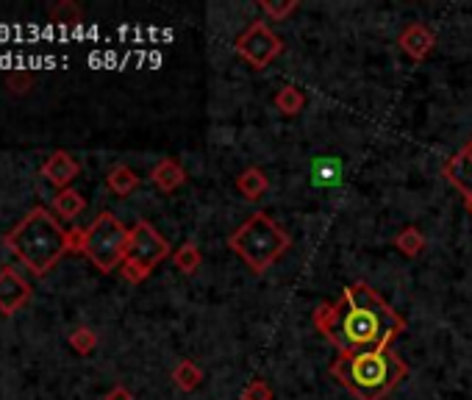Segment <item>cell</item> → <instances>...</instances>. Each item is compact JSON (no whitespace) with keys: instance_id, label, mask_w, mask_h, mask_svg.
Wrapping results in <instances>:
<instances>
[{"instance_id":"obj_13","label":"cell","mask_w":472,"mask_h":400,"mask_svg":"<svg viewBox=\"0 0 472 400\" xmlns=\"http://www.w3.org/2000/svg\"><path fill=\"white\" fill-rule=\"evenodd\" d=\"M236 190L239 195H245L247 200H259L267 190H270V178L262 167H247L239 172L236 178Z\"/></svg>"},{"instance_id":"obj_23","label":"cell","mask_w":472,"mask_h":400,"mask_svg":"<svg viewBox=\"0 0 472 400\" xmlns=\"http://www.w3.org/2000/svg\"><path fill=\"white\" fill-rule=\"evenodd\" d=\"M69 348L76 353H81V356H89L97 348V334L92 329H87V325H81V329H76L69 334Z\"/></svg>"},{"instance_id":"obj_19","label":"cell","mask_w":472,"mask_h":400,"mask_svg":"<svg viewBox=\"0 0 472 400\" xmlns=\"http://www.w3.org/2000/svg\"><path fill=\"white\" fill-rule=\"evenodd\" d=\"M172 265L184 273V275H195L203 265V253L195 242H184L175 253H172Z\"/></svg>"},{"instance_id":"obj_18","label":"cell","mask_w":472,"mask_h":400,"mask_svg":"<svg viewBox=\"0 0 472 400\" xmlns=\"http://www.w3.org/2000/svg\"><path fill=\"white\" fill-rule=\"evenodd\" d=\"M172 381L178 389H184V392H195L200 384H203V370L195 365L192 358H184V361H178L175 370H172Z\"/></svg>"},{"instance_id":"obj_8","label":"cell","mask_w":472,"mask_h":400,"mask_svg":"<svg viewBox=\"0 0 472 400\" xmlns=\"http://www.w3.org/2000/svg\"><path fill=\"white\" fill-rule=\"evenodd\" d=\"M31 298H33V289L23 278V273H17L14 267L0 270V314L4 317L17 314L23 306L31 303Z\"/></svg>"},{"instance_id":"obj_1","label":"cell","mask_w":472,"mask_h":400,"mask_svg":"<svg viewBox=\"0 0 472 400\" xmlns=\"http://www.w3.org/2000/svg\"><path fill=\"white\" fill-rule=\"evenodd\" d=\"M314 325L342 356H358L386 350V345L406 329V320L365 281H358L345 289L337 303H319Z\"/></svg>"},{"instance_id":"obj_27","label":"cell","mask_w":472,"mask_h":400,"mask_svg":"<svg viewBox=\"0 0 472 400\" xmlns=\"http://www.w3.org/2000/svg\"><path fill=\"white\" fill-rule=\"evenodd\" d=\"M103 400H134V392L128 386L117 384V386H112V389L103 395Z\"/></svg>"},{"instance_id":"obj_22","label":"cell","mask_w":472,"mask_h":400,"mask_svg":"<svg viewBox=\"0 0 472 400\" xmlns=\"http://www.w3.org/2000/svg\"><path fill=\"white\" fill-rule=\"evenodd\" d=\"M33 84H36V79H33V72H28V70H12V72H6V89L12 92V95H28L31 89H33Z\"/></svg>"},{"instance_id":"obj_9","label":"cell","mask_w":472,"mask_h":400,"mask_svg":"<svg viewBox=\"0 0 472 400\" xmlns=\"http://www.w3.org/2000/svg\"><path fill=\"white\" fill-rule=\"evenodd\" d=\"M445 178L461 192L469 214H472V142H467L464 148L445 164Z\"/></svg>"},{"instance_id":"obj_15","label":"cell","mask_w":472,"mask_h":400,"mask_svg":"<svg viewBox=\"0 0 472 400\" xmlns=\"http://www.w3.org/2000/svg\"><path fill=\"white\" fill-rule=\"evenodd\" d=\"M87 209V200L81 192H76L72 187L67 190H59L56 198H53V211L61 217V220H76V217Z\"/></svg>"},{"instance_id":"obj_26","label":"cell","mask_w":472,"mask_h":400,"mask_svg":"<svg viewBox=\"0 0 472 400\" xmlns=\"http://www.w3.org/2000/svg\"><path fill=\"white\" fill-rule=\"evenodd\" d=\"M84 237H87V228H69V231H67L69 253H81V250H84Z\"/></svg>"},{"instance_id":"obj_12","label":"cell","mask_w":472,"mask_h":400,"mask_svg":"<svg viewBox=\"0 0 472 400\" xmlns=\"http://www.w3.org/2000/svg\"><path fill=\"white\" fill-rule=\"evenodd\" d=\"M151 181H153V187L162 190V192H175V190L184 187L187 170L180 167L175 159H162V162L151 170Z\"/></svg>"},{"instance_id":"obj_16","label":"cell","mask_w":472,"mask_h":400,"mask_svg":"<svg viewBox=\"0 0 472 400\" xmlns=\"http://www.w3.org/2000/svg\"><path fill=\"white\" fill-rule=\"evenodd\" d=\"M311 181L317 187H337L342 181V164L331 156H322L311 164Z\"/></svg>"},{"instance_id":"obj_20","label":"cell","mask_w":472,"mask_h":400,"mask_svg":"<svg viewBox=\"0 0 472 400\" xmlns=\"http://www.w3.org/2000/svg\"><path fill=\"white\" fill-rule=\"evenodd\" d=\"M394 247L401 250L403 256L417 259L420 253L425 250V237H422V231H420L417 226H409V228H403L401 234L394 237Z\"/></svg>"},{"instance_id":"obj_21","label":"cell","mask_w":472,"mask_h":400,"mask_svg":"<svg viewBox=\"0 0 472 400\" xmlns=\"http://www.w3.org/2000/svg\"><path fill=\"white\" fill-rule=\"evenodd\" d=\"M81 20H84V9L76 0H59L51 9V23H56V25H79Z\"/></svg>"},{"instance_id":"obj_25","label":"cell","mask_w":472,"mask_h":400,"mask_svg":"<svg viewBox=\"0 0 472 400\" xmlns=\"http://www.w3.org/2000/svg\"><path fill=\"white\" fill-rule=\"evenodd\" d=\"M242 400H273V389L267 381L256 378V381L247 384V389L242 392Z\"/></svg>"},{"instance_id":"obj_10","label":"cell","mask_w":472,"mask_h":400,"mask_svg":"<svg viewBox=\"0 0 472 400\" xmlns=\"http://www.w3.org/2000/svg\"><path fill=\"white\" fill-rule=\"evenodd\" d=\"M79 175H81V164L76 162V156H72L69 151H53L42 164V178L51 181L56 192L67 190Z\"/></svg>"},{"instance_id":"obj_4","label":"cell","mask_w":472,"mask_h":400,"mask_svg":"<svg viewBox=\"0 0 472 400\" xmlns=\"http://www.w3.org/2000/svg\"><path fill=\"white\" fill-rule=\"evenodd\" d=\"M228 245H231V250L236 253V256L250 267V273L262 275L289 250V237L270 214L256 211L231 234Z\"/></svg>"},{"instance_id":"obj_17","label":"cell","mask_w":472,"mask_h":400,"mask_svg":"<svg viewBox=\"0 0 472 400\" xmlns=\"http://www.w3.org/2000/svg\"><path fill=\"white\" fill-rule=\"evenodd\" d=\"M273 103H275V108H278L281 115L295 117V115H301L303 108H306V95H303L298 87H281V89L275 92Z\"/></svg>"},{"instance_id":"obj_2","label":"cell","mask_w":472,"mask_h":400,"mask_svg":"<svg viewBox=\"0 0 472 400\" xmlns=\"http://www.w3.org/2000/svg\"><path fill=\"white\" fill-rule=\"evenodd\" d=\"M4 242L33 275H48L69 253L67 228L42 206L31 209Z\"/></svg>"},{"instance_id":"obj_24","label":"cell","mask_w":472,"mask_h":400,"mask_svg":"<svg viewBox=\"0 0 472 400\" xmlns=\"http://www.w3.org/2000/svg\"><path fill=\"white\" fill-rule=\"evenodd\" d=\"M259 9L273 20V23H281L286 20L289 14H295L301 9L298 0H286V4H273V0H259Z\"/></svg>"},{"instance_id":"obj_7","label":"cell","mask_w":472,"mask_h":400,"mask_svg":"<svg viewBox=\"0 0 472 400\" xmlns=\"http://www.w3.org/2000/svg\"><path fill=\"white\" fill-rule=\"evenodd\" d=\"M234 48H236L239 59L247 61L253 70H264V67H270V64L283 53L281 36H278V33H275L264 20L250 23V25L236 36Z\"/></svg>"},{"instance_id":"obj_5","label":"cell","mask_w":472,"mask_h":400,"mask_svg":"<svg viewBox=\"0 0 472 400\" xmlns=\"http://www.w3.org/2000/svg\"><path fill=\"white\" fill-rule=\"evenodd\" d=\"M131 245V228H125L112 211H100L84 237V256L100 270L115 273L123 267Z\"/></svg>"},{"instance_id":"obj_11","label":"cell","mask_w":472,"mask_h":400,"mask_svg":"<svg viewBox=\"0 0 472 400\" xmlns=\"http://www.w3.org/2000/svg\"><path fill=\"white\" fill-rule=\"evenodd\" d=\"M397 45H401V51L414 59V61H422L433 53V48H437V36H433V31L422 23H412L409 28H403L401 40H397Z\"/></svg>"},{"instance_id":"obj_6","label":"cell","mask_w":472,"mask_h":400,"mask_svg":"<svg viewBox=\"0 0 472 400\" xmlns=\"http://www.w3.org/2000/svg\"><path fill=\"white\" fill-rule=\"evenodd\" d=\"M167 256H170V242L148 220H139L131 228L128 256H125L120 273L128 284H142Z\"/></svg>"},{"instance_id":"obj_14","label":"cell","mask_w":472,"mask_h":400,"mask_svg":"<svg viewBox=\"0 0 472 400\" xmlns=\"http://www.w3.org/2000/svg\"><path fill=\"white\" fill-rule=\"evenodd\" d=\"M106 184H108V190H112L115 195L125 198V195L139 190V175L128 164H115L112 170H108V175H106Z\"/></svg>"},{"instance_id":"obj_3","label":"cell","mask_w":472,"mask_h":400,"mask_svg":"<svg viewBox=\"0 0 472 400\" xmlns=\"http://www.w3.org/2000/svg\"><path fill=\"white\" fill-rule=\"evenodd\" d=\"M331 376L358 400H384L409 376V365L386 348L375 353L339 356L331 365Z\"/></svg>"}]
</instances>
